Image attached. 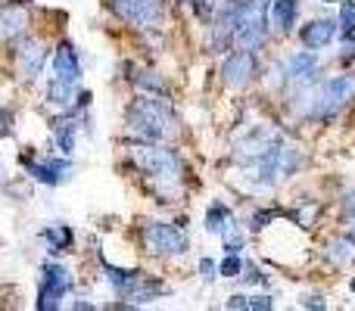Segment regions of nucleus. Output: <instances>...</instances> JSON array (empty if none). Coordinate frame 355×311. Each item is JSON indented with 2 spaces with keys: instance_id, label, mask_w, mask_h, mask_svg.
Listing matches in <instances>:
<instances>
[{
  "instance_id": "1",
  "label": "nucleus",
  "mask_w": 355,
  "mask_h": 311,
  "mask_svg": "<svg viewBox=\"0 0 355 311\" xmlns=\"http://www.w3.org/2000/svg\"><path fill=\"white\" fill-rule=\"evenodd\" d=\"M290 103L302 118L312 122H334L340 112L355 100V72L334 75L324 81H306V85H290Z\"/></svg>"
},
{
  "instance_id": "2",
  "label": "nucleus",
  "mask_w": 355,
  "mask_h": 311,
  "mask_svg": "<svg viewBox=\"0 0 355 311\" xmlns=\"http://www.w3.org/2000/svg\"><path fill=\"white\" fill-rule=\"evenodd\" d=\"M125 125L128 134L147 143H166L178 131V116L172 103L162 97H137L125 112Z\"/></svg>"
},
{
  "instance_id": "3",
  "label": "nucleus",
  "mask_w": 355,
  "mask_h": 311,
  "mask_svg": "<svg viewBox=\"0 0 355 311\" xmlns=\"http://www.w3.org/2000/svg\"><path fill=\"white\" fill-rule=\"evenodd\" d=\"M131 159H135V165L150 177V181L159 184V196L166 193V190L181 187L184 171H187L181 153L172 150V147H166V143H147L144 141L141 147H135Z\"/></svg>"
},
{
  "instance_id": "4",
  "label": "nucleus",
  "mask_w": 355,
  "mask_h": 311,
  "mask_svg": "<svg viewBox=\"0 0 355 311\" xmlns=\"http://www.w3.org/2000/svg\"><path fill=\"white\" fill-rule=\"evenodd\" d=\"M103 271H106V281L110 287L116 290L122 299H128L131 305H144V302H153L159 296H166V283L156 281V277H147L141 271H125V268H116V265L103 262Z\"/></svg>"
},
{
  "instance_id": "5",
  "label": "nucleus",
  "mask_w": 355,
  "mask_h": 311,
  "mask_svg": "<svg viewBox=\"0 0 355 311\" xmlns=\"http://www.w3.org/2000/svg\"><path fill=\"white\" fill-rule=\"evenodd\" d=\"M141 240L150 256L156 258H178L190 249V237L184 233V227L172 224V221H147Z\"/></svg>"
},
{
  "instance_id": "6",
  "label": "nucleus",
  "mask_w": 355,
  "mask_h": 311,
  "mask_svg": "<svg viewBox=\"0 0 355 311\" xmlns=\"http://www.w3.org/2000/svg\"><path fill=\"white\" fill-rule=\"evenodd\" d=\"M69 293H72V271H69L66 265H60V262H44L41 265V283H37L35 308L56 311Z\"/></svg>"
},
{
  "instance_id": "7",
  "label": "nucleus",
  "mask_w": 355,
  "mask_h": 311,
  "mask_svg": "<svg viewBox=\"0 0 355 311\" xmlns=\"http://www.w3.org/2000/svg\"><path fill=\"white\" fill-rule=\"evenodd\" d=\"M106 6L112 10V16H119L125 25L131 28H159L162 19H166V6L162 0H106Z\"/></svg>"
},
{
  "instance_id": "8",
  "label": "nucleus",
  "mask_w": 355,
  "mask_h": 311,
  "mask_svg": "<svg viewBox=\"0 0 355 311\" xmlns=\"http://www.w3.org/2000/svg\"><path fill=\"white\" fill-rule=\"evenodd\" d=\"M22 168L28 171V177H35L37 184H47V187H56V184H66L72 177V162L69 156H22Z\"/></svg>"
},
{
  "instance_id": "9",
  "label": "nucleus",
  "mask_w": 355,
  "mask_h": 311,
  "mask_svg": "<svg viewBox=\"0 0 355 311\" xmlns=\"http://www.w3.org/2000/svg\"><path fill=\"white\" fill-rule=\"evenodd\" d=\"M256 72H259V53L237 47L225 60V66H221V81H225V87H231V91H240V87H246L256 78Z\"/></svg>"
},
{
  "instance_id": "10",
  "label": "nucleus",
  "mask_w": 355,
  "mask_h": 311,
  "mask_svg": "<svg viewBox=\"0 0 355 311\" xmlns=\"http://www.w3.org/2000/svg\"><path fill=\"white\" fill-rule=\"evenodd\" d=\"M81 75H85V66H81L78 50L69 41H60L53 53V78L66 81V85H81Z\"/></svg>"
},
{
  "instance_id": "11",
  "label": "nucleus",
  "mask_w": 355,
  "mask_h": 311,
  "mask_svg": "<svg viewBox=\"0 0 355 311\" xmlns=\"http://www.w3.org/2000/svg\"><path fill=\"white\" fill-rule=\"evenodd\" d=\"M318 78V56L315 50H296L284 60V81L287 85H306Z\"/></svg>"
},
{
  "instance_id": "12",
  "label": "nucleus",
  "mask_w": 355,
  "mask_h": 311,
  "mask_svg": "<svg viewBox=\"0 0 355 311\" xmlns=\"http://www.w3.org/2000/svg\"><path fill=\"white\" fill-rule=\"evenodd\" d=\"M78 122H81V112H75V109H62L60 118L53 122V147H56V153L60 156H72L75 153Z\"/></svg>"
},
{
  "instance_id": "13",
  "label": "nucleus",
  "mask_w": 355,
  "mask_h": 311,
  "mask_svg": "<svg viewBox=\"0 0 355 311\" xmlns=\"http://www.w3.org/2000/svg\"><path fill=\"white\" fill-rule=\"evenodd\" d=\"M16 62H19V72H22L25 78H37L44 62H47V44L35 41V37H31V41H19Z\"/></svg>"
},
{
  "instance_id": "14",
  "label": "nucleus",
  "mask_w": 355,
  "mask_h": 311,
  "mask_svg": "<svg viewBox=\"0 0 355 311\" xmlns=\"http://www.w3.org/2000/svg\"><path fill=\"white\" fill-rule=\"evenodd\" d=\"M334 37H337V19H312V22H306L302 25V31H300L302 47L315 50V53L324 50Z\"/></svg>"
},
{
  "instance_id": "15",
  "label": "nucleus",
  "mask_w": 355,
  "mask_h": 311,
  "mask_svg": "<svg viewBox=\"0 0 355 311\" xmlns=\"http://www.w3.org/2000/svg\"><path fill=\"white\" fill-rule=\"evenodd\" d=\"M296 19H300V0H271L268 6V22L281 37L293 35Z\"/></svg>"
},
{
  "instance_id": "16",
  "label": "nucleus",
  "mask_w": 355,
  "mask_h": 311,
  "mask_svg": "<svg viewBox=\"0 0 355 311\" xmlns=\"http://www.w3.org/2000/svg\"><path fill=\"white\" fill-rule=\"evenodd\" d=\"M234 224H237V218H234V212L221 199H215L212 206L206 208V231L209 233H215V237H225V233L231 231Z\"/></svg>"
},
{
  "instance_id": "17",
  "label": "nucleus",
  "mask_w": 355,
  "mask_h": 311,
  "mask_svg": "<svg viewBox=\"0 0 355 311\" xmlns=\"http://www.w3.org/2000/svg\"><path fill=\"white\" fill-rule=\"evenodd\" d=\"M37 237L47 243V249L53 252V256H60V252H69V249H72L75 233H72V227H69V224H50V227H44Z\"/></svg>"
},
{
  "instance_id": "18",
  "label": "nucleus",
  "mask_w": 355,
  "mask_h": 311,
  "mask_svg": "<svg viewBox=\"0 0 355 311\" xmlns=\"http://www.w3.org/2000/svg\"><path fill=\"white\" fill-rule=\"evenodd\" d=\"M25 10L22 6H3V12H0V37L3 41H12V37H19L25 31Z\"/></svg>"
},
{
  "instance_id": "19",
  "label": "nucleus",
  "mask_w": 355,
  "mask_h": 311,
  "mask_svg": "<svg viewBox=\"0 0 355 311\" xmlns=\"http://www.w3.org/2000/svg\"><path fill=\"white\" fill-rule=\"evenodd\" d=\"M324 256H327V262H331V265L343 268V265H349L352 258H355V240L352 237L331 240V243H327V249H324Z\"/></svg>"
},
{
  "instance_id": "20",
  "label": "nucleus",
  "mask_w": 355,
  "mask_h": 311,
  "mask_svg": "<svg viewBox=\"0 0 355 311\" xmlns=\"http://www.w3.org/2000/svg\"><path fill=\"white\" fill-rule=\"evenodd\" d=\"M337 35L340 37H355V0H340V12H337Z\"/></svg>"
},
{
  "instance_id": "21",
  "label": "nucleus",
  "mask_w": 355,
  "mask_h": 311,
  "mask_svg": "<svg viewBox=\"0 0 355 311\" xmlns=\"http://www.w3.org/2000/svg\"><path fill=\"white\" fill-rule=\"evenodd\" d=\"M275 302L271 296H231L227 308H250V311H268Z\"/></svg>"
},
{
  "instance_id": "22",
  "label": "nucleus",
  "mask_w": 355,
  "mask_h": 311,
  "mask_svg": "<svg viewBox=\"0 0 355 311\" xmlns=\"http://www.w3.org/2000/svg\"><path fill=\"white\" fill-rule=\"evenodd\" d=\"M135 85H137V87H147V91L159 94V97H162V94L168 97V85H166L162 78H156V72H137V75H135Z\"/></svg>"
},
{
  "instance_id": "23",
  "label": "nucleus",
  "mask_w": 355,
  "mask_h": 311,
  "mask_svg": "<svg viewBox=\"0 0 355 311\" xmlns=\"http://www.w3.org/2000/svg\"><path fill=\"white\" fill-rule=\"evenodd\" d=\"M284 208H259L256 215L250 218V231H262V227H268L275 218H284Z\"/></svg>"
},
{
  "instance_id": "24",
  "label": "nucleus",
  "mask_w": 355,
  "mask_h": 311,
  "mask_svg": "<svg viewBox=\"0 0 355 311\" xmlns=\"http://www.w3.org/2000/svg\"><path fill=\"white\" fill-rule=\"evenodd\" d=\"M240 271H243V258H240V252H227L225 262L218 265V274L221 277H240Z\"/></svg>"
},
{
  "instance_id": "25",
  "label": "nucleus",
  "mask_w": 355,
  "mask_h": 311,
  "mask_svg": "<svg viewBox=\"0 0 355 311\" xmlns=\"http://www.w3.org/2000/svg\"><path fill=\"white\" fill-rule=\"evenodd\" d=\"M200 274H202V281H215V277H218V262L202 258V262H200Z\"/></svg>"
},
{
  "instance_id": "26",
  "label": "nucleus",
  "mask_w": 355,
  "mask_h": 311,
  "mask_svg": "<svg viewBox=\"0 0 355 311\" xmlns=\"http://www.w3.org/2000/svg\"><path fill=\"white\" fill-rule=\"evenodd\" d=\"M10 131H12V116L3 109V106H0V137H6Z\"/></svg>"
},
{
  "instance_id": "27",
  "label": "nucleus",
  "mask_w": 355,
  "mask_h": 311,
  "mask_svg": "<svg viewBox=\"0 0 355 311\" xmlns=\"http://www.w3.org/2000/svg\"><path fill=\"white\" fill-rule=\"evenodd\" d=\"M343 208H346V215H349V218H355V193H349V199L343 202Z\"/></svg>"
},
{
  "instance_id": "28",
  "label": "nucleus",
  "mask_w": 355,
  "mask_h": 311,
  "mask_svg": "<svg viewBox=\"0 0 355 311\" xmlns=\"http://www.w3.org/2000/svg\"><path fill=\"white\" fill-rule=\"evenodd\" d=\"M349 287H352V293H355V277H352V283H349Z\"/></svg>"
},
{
  "instance_id": "29",
  "label": "nucleus",
  "mask_w": 355,
  "mask_h": 311,
  "mask_svg": "<svg viewBox=\"0 0 355 311\" xmlns=\"http://www.w3.org/2000/svg\"><path fill=\"white\" fill-rule=\"evenodd\" d=\"M349 237H352V240H355V227H352V233H349Z\"/></svg>"
},
{
  "instance_id": "30",
  "label": "nucleus",
  "mask_w": 355,
  "mask_h": 311,
  "mask_svg": "<svg viewBox=\"0 0 355 311\" xmlns=\"http://www.w3.org/2000/svg\"><path fill=\"white\" fill-rule=\"evenodd\" d=\"M0 3H3V0H0Z\"/></svg>"
}]
</instances>
